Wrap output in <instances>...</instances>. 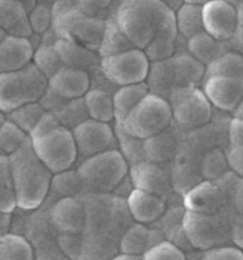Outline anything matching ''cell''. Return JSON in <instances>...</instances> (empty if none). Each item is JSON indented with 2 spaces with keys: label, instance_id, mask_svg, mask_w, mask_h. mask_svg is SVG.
Here are the masks:
<instances>
[{
  "label": "cell",
  "instance_id": "cb8c5ba5",
  "mask_svg": "<svg viewBox=\"0 0 243 260\" xmlns=\"http://www.w3.org/2000/svg\"><path fill=\"white\" fill-rule=\"evenodd\" d=\"M127 205L132 219L145 225L158 221L167 211L166 199L138 189L131 191Z\"/></svg>",
  "mask_w": 243,
  "mask_h": 260
},
{
  "label": "cell",
  "instance_id": "484cf974",
  "mask_svg": "<svg viewBox=\"0 0 243 260\" xmlns=\"http://www.w3.org/2000/svg\"><path fill=\"white\" fill-rule=\"evenodd\" d=\"M164 240L159 230L150 229L145 224L136 222L129 226L120 238V252L142 256L153 246Z\"/></svg>",
  "mask_w": 243,
  "mask_h": 260
},
{
  "label": "cell",
  "instance_id": "ab89813d",
  "mask_svg": "<svg viewBox=\"0 0 243 260\" xmlns=\"http://www.w3.org/2000/svg\"><path fill=\"white\" fill-rule=\"evenodd\" d=\"M216 183L227 194L230 214L243 216V178L231 171Z\"/></svg>",
  "mask_w": 243,
  "mask_h": 260
},
{
  "label": "cell",
  "instance_id": "83f0119b",
  "mask_svg": "<svg viewBox=\"0 0 243 260\" xmlns=\"http://www.w3.org/2000/svg\"><path fill=\"white\" fill-rule=\"evenodd\" d=\"M187 51L206 67L221 55L232 52L233 48L230 41L218 40L202 31L187 40Z\"/></svg>",
  "mask_w": 243,
  "mask_h": 260
},
{
  "label": "cell",
  "instance_id": "9f6ffc18",
  "mask_svg": "<svg viewBox=\"0 0 243 260\" xmlns=\"http://www.w3.org/2000/svg\"><path fill=\"white\" fill-rule=\"evenodd\" d=\"M163 3H165L168 8L176 12L183 4V0H160Z\"/></svg>",
  "mask_w": 243,
  "mask_h": 260
},
{
  "label": "cell",
  "instance_id": "816d5d0a",
  "mask_svg": "<svg viewBox=\"0 0 243 260\" xmlns=\"http://www.w3.org/2000/svg\"><path fill=\"white\" fill-rule=\"evenodd\" d=\"M228 165L235 175L243 178V145L230 147L226 153Z\"/></svg>",
  "mask_w": 243,
  "mask_h": 260
},
{
  "label": "cell",
  "instance_id": "60d3db41",
  "mask_svg": "<svg viewBox=\"0 0 243 260\" xmlns=\"http://www.w3.org/2000/svg\"><path fill=\"white\" fill-rule=\"evenodd\" d=\"M16 207L9 156L0 153V211L13 213Z\"/></svg>",
  "mask_w": 243,
  "mask_h": 260
},
{
  "label": "cell",
  "instance_id": "f1b7e54d",
  "mask_svg": "<svg viewBox=\"0 0 243 260\" xmlns=\"http://www.w3.org/2000/svg\"><path fill=\"white\" fill-rule=\"evenodd\" d=\"M57 39L58 38L51 28L41 36V43L34 49L32 63L48 79L64 67V64L54 47Z\"/></svg>",
  "mask_w": 243,
  "mask_h": 260
},
{
  "label": "cell",
  "instance_id": "1f68e13d",
  "mask_svg": "<svg viewBox=\"0 0 243 260\" xmlns=\"http://www.w3.org/2000/svg\"><path fill=\"white\" fill-rule=\"evenodd\" d=\"M136 47L129 40L116 20L115 15H110L105 20V30L98 49L102 58L121 54Z\"/></svg>",
  "mask_w": 243,
  "mask_h": 260
},
{
  "label": "cell",
  "instance_id": "6da1fadb",
  "mask_svg": "<svg viewBox=\"0 0 243 260\" xmlns=\"http://www.w3.org/2000/svg\"><path fill=\"white\" fill-rule=\"evenodd\" d=\"M16 206L32 211L45 201L53 173L38 158L30 138L18 150L9 155Z\"/></svg>",
  "mask_w": 243,
  "mask_h": 260
},
{
  "label": "cell",
  "instance_id": "e575fe53",
  "mask_svg": "<svg viewBox=\"0 0 243 260\" xmlns=\"http://www.w3.org/2000/svg\"><path fill=\"white\" fill-rule=\"evenodd\" d=\"M178 34L185 39H191L205 31L202 19V5L183 3L175 12Z\"/></svg>",
  "mask_w": 243,
  "mask_h": 260
},
{
  "label": "cell",
  "instance_id": "f6af8a7d",
  "mask_svg": "<svg viewBox=\"0 0 243 260\" xmlns=\"http://www.w3.org/2000/svg\"><path fill=\"white\" fill-rule=\"evenodd\" d=\"M33 34L42 36L52 28L53 4L43 0H36V4L28 14Z\"/></svg>",
  "mask_w": 243,
  "mask_h": 260
},
{
  "label": "cell",
  "instance_id": "03108f58",
  "mask_svg": "<svg viewBox=\"0 0 243 260\" xmlns=\"http://www.w3.org/2000/svg\"><path fill=\"white\" fill-rule=\"evenodd\" d=\"M21 1H26V0H21Z\"/></svg>",
  "mask_w": 243,
  "mask_h": 260
},
{
  "label": "cell",
  "instance_id": "91938a15",
  "mask_svg": "<svg viewBox=\"0 0 243 260\" xmlns=\"http://www.w3.org/2000/svg\"><path fill=\"white\" fill-rule=\"evenodd\" d=\"M230 4H232L234 7L237 9L241 4H243V0H226Z\"/></svg>",
  "mask_w": 243,
  "mask_h": 260
},
{
  "label": "cell",
  "instance_id": "b9f144b4",
  "mask_svg": "<svg viewBox=\"0 0 243 260\" xmlns=\"http://www.w3.org/2000/svg\"><path fill=\"white\" fill-rule=\"evenodd\" d=\"M46 113L47 112L39 102H33L17 108L6 115L7 119L15 123L29 135Z\"/></svg>",
  "mask_w": 243,
  "mask_h": 260
},
{
  "label": "cell",
  "instance_id": "4316f807",
  "mask_svg": "<svg viewBox=\"0 0 243 260\" xmlns=\"http://www.w3.org/2000/svg\"><path fill=\"white\" fill-rule=\"evenodd\" d=\"M178 30L175 20V12L171 11L159 25L151 41L143 51L150 62L167 59L175 54Z\"/></svg>",
  "mask_w": 243,
  "mask_h": 260
},
{
  "label": "cell",
  "instance_id": "44dd1931",
  "mask_svg": "<svg viewBox=\"0 0 243 260\" xmlns=\"http://www.w3.org/2000/svg\"><path fill=\"white\" fill-rule=\"evenodd\" d=\"M54 47L65 67L82 70L91 77L101 72L102 57L98 52L62 39H56Z\"/></svg>",
  "mask_w": 243,
  "mask_h": 260
},
{
  "label": "cell",
  "instance_id": "ee69618b",
  "mask_svg": "<svg viewBox=\"0 0 243 260\" xmlns=\"http://www.w3.org/2000/svg\"><path fill=\"white\" fill-rule=\"evenodd\" d=\"M28 138V134L7 119L0 128V151L9 156L18 150Z\"/></svg>",
  "mask_w": 243,
  "mask_h": 260
},
{
  "label": "cell",
  "instance_id": "4dcf8cb0",
  "mask_svg": "<svg viewBox=\"0 0 243 260\" xmlns=\"http://www.w3.org/2000/svg\"><path fill=\"white\" fill-rule=\"evenodd\" d=\"M114 91L106 88L91 87L84 96L90 118L102 122L114 121Z\"/></svg>",
  "mask_w": 243,
  "mask_h": 260
},
{
  "label": "cell",
  "instance_id": "7402d4cb",
  "mask_svg": "<svg viewBox=\"0 0 243 260\" xmlns=\"http://www.w3.org/2000/svg\"><path fill=\"white\" fill-rule=\"evenodd\" d=\"M182 131L174 123L159 134L144 139L145 160L168 163L178 154L181 145Z\"/></svg>",
  "mask_w": 243,
  "mask_h": 260
},
{
  "label": "cell",
  "instance_id": "5b68a950",
  "mask_svg": "<svg viewBox=\"0 0 243 260\" xmlns=\"http://www.w3.org/2000/svg\"><path fill=\"white\" fill-rule=\"evenodd\" d=\"M171 11L160 0H124L114 15L133 45L144 50Z\"/></svg>",
  "mask_w": 243,
  "mask_h": 260
},
{
  "label": "cell",
  "instance_id": "e7e4bbea",
  "mask_svg": "<svg viewBox=\"0 0 243 260\" xmlns=\"http://www.w3.org/2000/svg\"><path fill=\"white\" fill-rule=\"evenodd\" d=\"M202 1H204V4H205V3L208 2V1H210V0H202Z\"/></svg>",
  "mask_w": 243,
  "mask_h": 260
},
{
  "label": "cell",
  "instance_id": "9c48e42d",
  "mask_svg": "<svg viewBox=\"0 0 243 260\" xmlns=\"http://www.w3.org/2000/svg\"><path fill=\"white\" fill-rule=\"evenodd\" d=\"M167 101L175 126L183 133L199 129L212 120L214 108L199 87L177 89Z\"/></svg>",
  "mask_w": 243,
  "mask_h": 260
},
{
  "label": "cell",
  "instance_id": "94428289",
  "mask_svg": "<svg viewBox=\"0 0 243 260\" xmlns=\"http://www.w3.org/2000/svg\"><path fill=\"white\" fill-rule=\"evenodd\" d=\"M7 120V115L5 113H3L2 111H0V128L2 127V125Z\"/></svg>",
  "mask_w": 243,
  "mask_h": 260
},
{
  "label": "cell",
  "instance_id": "681fc988",
  "mask_svg": "<svg viewBox=\"0 0 243 260\" xmlns=\"http://www.w3.org/2000/svg\"><path fill=\"white\" fill-rule=\"evenodd\" d=\"M200 260H243V252L231 246H220L205 251Z\"/></svg>",
  "mask_w": 243,
  "mask_h": 260
},
{
  "label": "cell",
  "instance_id": "ba28073f",
  "mask_svg": "<svg viewBox=\"0 0 243 260\" xmlns=\"http://www.w3.org/2000/svg\"><path fill=\"white\" fill-rule=\"evenodd\" d=\"M129 165L118 149L98 153L79 163L76 169L83 193H111L129 174Z\"/></svg>",
  "mask_w": 243,
  "mask_h": 260
},
{
  "label": "cell",
  "instance_id": "f5cc1de1",
  "mask_svg": "<svg viewBox=\"0 0 243 260\" xmlns=\"http://www.w3.org/2000/svg\"><path fill=\"white\" fill-rule=\"evenodd\" d=\"M230 237L235 247L243 251V216L231 214Z\"/></svg>",
  "mask_w": 243,
  "mask_h": 260
},
{
  "label": "cell",
  "instance_id": "4fadbf2b",
  "mask_svg": "<svg viewBox=\"0 0 243 260\" xmlns=\"http://www.w3.org/2000/svg\"><path fill=\"white\" fill-rule=\"evenodd\" d=\"M77 150V162L98 153L118 149L113 127L109 123L89 118L71 130Z\"/></svg>",
  "mask_w": 243,
  "mask_h": 260
},
{
  "label": "cell",
  "instance_id": "d4e9b609",
  "mask_svg": "<svg viewBox=\"0 0 243 260\" xmlns=\"http://www.w3.org/2000/svg\"><path fill=\"white\" fill-rule=\"evenodd\" d=\"M0 28L9 36L30 39L33 31L24 1L0 0Z\"/></svg>",
  "mask_w": 243,
  "mask_h": 260
},
{
  "label": "cell",
  "instance_id": "8992f818",
  "mask_svg": "<svg viewBox=\"0 0 243 260\" xmlns=\"http://www.w3.org/2000/svg\"><path fill=\"white\" fill-rule=\"evenodd\" d=\"M52 29L58 39L98 52L105 20L84 14L73 0H58L53 4Z\"/></svg>",
  "mask_w": 243,
  "mask_h": 260
},
{
  "label": "cell",
  "instance_id": "6125c7cd",
  "mask_svg": "<svg viewBox=\"0 0 243 260\" xmlns=\"http://www.w3.org/2000/svg\"><path fill=\"white\" fill-rule=\"evenodd\" d=\"M5 37H6V32L0 28V41H1L2 39H4Z\"/></svg>",
  "mask_w": 243,
  "mask_h": 260
},
{
  "label": "cell",
  "instance_id": "603a6c76",
  "mask_svg": "<svg viewBox=\"0 0 243 260\" xmlns=\"http://www.w3.org/2000/svg\"><path fill=\"white\" fill-rule=\"evenodd\" d=\"M33 54L30 39L6 35L0 41V74L25 68L32 62Z\"/></svg>",
  "mask_w": 243,
  "mask_h": 260
},
{
  "label": "cell",
  "instance_id": "be15d7a7",
  "mask_svg": "<svg viewBox=\"0 0 243 260\" xmlns=\"http://www.w3.org/2000/svg\"><path fill=\"white\" fill-rule=\"evenodd\" d=\"M43 1H47V2H50V3L53 4L54 2H56V1H58V0H43Z\"/></svg>",
  "mask_w": 243,
  "mask_h": 260
},
{
  "label": "cell",
  "instance_id": "7a4b0ae2",
  "mask_svg": "<svg viewBox=\"0 0 243 260\" xmlns=\"http://www.w3.org/2000/svg\"><path fill=\"white\" fill-rule=\"evenodd\" d=\"M38 158L55 174L72 168L77 162L75 141L68 130L51 113H46L29 134Z\"/></svg>",
  "mask_w": 243,
  "mask_h": 260
},
{
  "label": "cell",
  "instance_id": "f35d334b",
  "mask_svg": "<svg viewBox=\"0 0 243 260\" xmlns=\"http://www.w3.org/2000/svg\"><path fill=\"white\" fill-rule=\"evenodd\" d=\"M53 115L57 118L61 125L70 131L90 118L84 98L67 100L59 109L53 113Z\"/></svg>",
  "mask_w": 243,
  "mask_h": 260
},
{
  "label": "cell",
  "instance_id": "30bf717a",
  "mask_svg": "<svg viewBox=\"0 0 243 260\" xmlns=\"http://www.w3.org/2000/svg\"><path fill=\"white\" fill-rule=\"evenodd\" d=\"M172 122L168 101L148 93L120 124L130 136L146 139L166 130Z\"/></svg>",
  "mask_w": 243,
  "mask_h": 260
},
{
  "label": "cell",
  "instance_id": "ac0fdd59",
  "mask_svg": "<svg viewBox=\"0 0 243 260\" xmlns=\"http://www.w3.org/2000/svg\"><path fill=\"white\" fill-rule=\"evenodd\" d=\"M54 200L47 197L41 206L28 214L23 237L30 241L33 249L43 245L57 243L60 233L53 225L51 217V206Z\"/></svg>",
  "mask_w": 243,
  "mask_h": 260
},
{
  "label": "cell",
  "instance_id": "11a10c76",
  "mask_svg": "<svg viewBox=\"0 0 243 260\" xmlns=\"http://www.w3.org/2000/svg\"><path fill=\"white\" fill-rule=\"evenodd\" d=\"M12 223V213L0 211V234H5L10 231Z\"/></svg>",
  "mask_w": 243,
  "mask_h": 260
},
{
  "label": "cell",
  "instance_id": "5bb4252c",
  "mask_svg": "<svg viewBox=\"0 0 243 260\" xmlns=\"http://www.w3.org/2000/svg\"><path fill=\"white\" fill-rule=\"evenodd\" d=\"M129 175L134 189L166 199L173 188V173L168 163L144 160L129 166Z\"/></svg>",
  "mask_w": 243,
  "mask_h": 260
},
{
  "label": "cell",
  "instance_id": "db71d44e",
  "mask_svg": "<svg viewBox=\"0 0 243 260\" xmlns=\"http://www.w3.org/2000/svg\"><path fill=\"white\" fill-rule=\"evenodd\" d=\"M237 16H238V23L235 37L232 40H230L233 51L243 54V4L237 8Z\"/></svg>",
  "mask_w": 243,
  "mask_h": 260
},
{
  "label": "cell",
  "instance_id": "7dc6e473",
  "mask_svg": "<svg viewBox=\"0 0 243 260\" xmlns=\"http://www.w3.org/2000/svg\"><path fill=\"white\" fill-rule=\"evenodd\" d=\"M114 0H73L77 8L88 16L106 20L110 16Z\"/></svg>",
  "mask_w": 243,
  "mask_h": 260
},
{
  "label": "cell",
  "instance_id": "ffe728a7",
  "mask_svg": "<svg viewBox=\"0 0 243 260\" xmlns=\"http://www.w3.org/2000/svg\"><path fill=\"white\" fill-rule=\"evenodd\" d=\"M48 88L65 100L81 99L91 88V76L82 70L64 66L49 78Z\"/></svg>",
  "mask_w": 243,
  "mask_h": 260
},
{
  "label": "cell",
  "instance_id": "f907efd6",
  "mask_svg": "<svg viewBox=\"0 0 243 260\" xmlns=\"http://www.w3.org/2000/svg\"><path fill=\"white\" fill-rule=\"evenodd\" d=\"M34 250L33 260H70L64 254L57 243L43 245Z\"/></svg>",
  "mask_w": 243,
  "mask_h": 260
},
{
  "label": "cell",
  "instance_id": "2e32d148",
  "mask_svg": "<svg viewBox=\"0 0 243 260\" xmlns=\"http://www.w3.org/2000/svg\"><path fill=\"white\" fill-rule=\"evenodd\" d=\"M205 31L214 39L230 41L234 39L237 23V9L226 0H210L202 5Z\"/></svg>",
  "mask_w": 243,
  "mask_h": 260
},
{
  "label": "cell",
  "instance_id": "277c9868",
  "mask_svg": "<svg viewBox=\"0 0 243 260\" xmlns=\"http://www.w3.org/2000/svg\"><path fill=\"white\" fill-rule=\"evenodd\" d=\"M205 66L188 52L175 53L171 57L150 62L145 80L149 93L168 100L175 90L186 87H199L204 80Z\"/></svg>",
  "mask_w": 243,
  "mask_h": 260
},
{
  "label": "cell",
  "instance_id": "bcb514c9",
  "mask_svg": "<svg viewBox=\"0 0 243 260\" xmlns=\"http://www.w3.org/2000/svg\"><path fill=\"white\" fill-rule=\"evenodd\" d=\"M142 260H187V258L182 249L167 240H164L143 254Z\"/></svg>",
  "mask_w": 243,
  "mask_h": 260
},
{
  "label": "cell",
  "instance_id": "003e7915",
  "mask_svg": "<svg viewBox=\"0 0 243 260\" xmlns=\"http://www.w3.org/2000/svg\"><path fill=\"white\" fill-rule=\"evenodd\" d=\"M0 235H1V234H0Z\"/></svg>",
  "mask_w": 243,
  "mask_h": 260
},
{
  "label": "cell",
  "instance_id": "d6a6232c",
  "mask_svg": "<svg viewBox=\"0 0 243 260\" xmlns=\"http://www.w3.org/2000/svg\"><path fill=\"white\" fill-rule=\"evenodd\" d=\"M83 185L77 171L70 168L53 174L48 197L54 201L66 198H79Z\"/></svg>",
  "mask_w": 243,
  "mask_h": 260
},
{
  "label": "cell",
  "instance_id": "e0dca14e",
  "mask_svg": "<svg viewBox=\"0 0 243 260\" xmlns=\"http://www.w3.org/2000/svg\"><path fill=\"white\" fill-rule=\"evenodd\" d=\"M200 89L213 108L230 115L243 99V79L222 76L204 77Z\"/></svg>",
  "mask_w": 243,
  "mask_h": 260
},
{
  "label": "cell",
  "instance_id": "52a82bcc",
  "mask_svg": "<svg viewBox=\"0 0 243 260\" xmlns=\"http://www.w3.org/2000/svg\"><path fill=\"white\" fill-rule=\"evenodd\" d=\"M49 79L31 62L23 69L0 74V111L6 115L23 105L39 102Z\"/></svg>",
  "mask_w": 243,
  "mask_h": 260
},
{
  "label": "cell",
  "instance_id": "3957f363",
  "mask_svg": "<svg viewBox=\"0 0 243 260\" xmlns=\"http://www.w3.org/2000/svg\"><path fill=\"white\" fill-rule=\"evenodd\" d=\"M86 210L84 237L121 238L133 224L126 199L113 193H83L79 197Z\"/></svg>",
  "mask_w": 243,
  "mask_h": 260
},
{
  "label": "cell",
  "instance_id": "7c38bea8",
  "mask_svg": "<svg viewBox=\"0 0 243 260\" xmlns=\"http://www.w3.org/2000/svg\"><path fill=\"white\" fill-rule=\"evenodd\" d=\"M149 67L150 61L147 56L138 48L101 59V72L118 87L144 82Z\"/></svg>",
  "mask_w": 243,
  "mask_h": 260
},
{
  "label": "cell",
  "instance_id": "836d02e7",
  "mask_svg": "<svg viewBox=\"0 0 243 260\" xmlns=\"http://www.w3.org/2000/svg\"><path fill=\"white\" fill-rule=\"evenodd\" d=\"M120 239L113 237H84L77 260H109L120 253Z\"/></svg>",
  "mask_w": 243,
  "mask_h": 260
},
{
  "label": "cell",
  "instance_id": "8d00e7d4",
  "mask_svg": "<svg viewBox=\"0 0 243 260\" xmlns=\"http://www.w3.org/2000/svg\"><path fill=\"white\" fill-rule=\"evenodd\" d=\"M113 130L118 142V150L129 166L145 160L144 139L130 136L123 129L120 123L114 122Z\"/></svg>",
  "mask_w": 243,
  "mask_h": 260
},
{
  "label": "cell",
  "instance_id": "9a60e30c",
  "mask_svg": "<svg viewBox=\"0 0 243 260\" xmlns=\"http://www.w3.org/2000/svg\"><path fill=\"white\" fill-rule=\"evenodd\" d=\"M186 211L204 214H223L230 212L227 194L215 181L202 180L183 197Z\"/></svg>",
  "mask_w": 243,
  "mask_h": 260
},
{
  "label": "cell",
  "instance_id": "74e56055",
  "mask_svg": "<svg viewBox=\"0 0 243 260\" xmlns=\"http://www.w3.org/2000/svg\"><path fill=\"white\" fill-rule=\"evenodd\" d=\"M211 76L243 79V54L232 51L214 60L205 67V77Z\"/></svg>",
  "mask_w": 243,
  "mask_h": 260
},
{
  "label": "cell",
  "instance_id": "6f0895ef",
  "mask_svg": "<svg viewBox=\"0 0 243 260\" xmlns=\"http://www.w3.org/2000/svg\"><path fill=\"white\" fill-rule=\"evenodd\" d=\"M109 260H142V256H135V255H129L125 253H118L111 259Z\"/></svg>",
  "mask_w": 243,
  "mask_h": 260
},
{
  "label": "cell",
  "instance_id": "d6986e66",
  "mask_svg": "<svg viewBox=\"0 0 243 260\" xmlns=\"http://www.w3.org/2000/svg\"><path fill=\"white\" fill-rule=\"evenodd\" d=\"M51 217L60 234H83L86 210L79 198H66L54 201L51 206Z\"/></svg>",
  "mask_w": 243,
  "mask_h": 260
},
{
  "label": "cell",
  "instance_id": "8fae6325",
  "mask_svg": "<svg viewBox=\"0 0 243 260\" xmlns=\"http://www.w3.org/2000/svg\"><path fill=\"white\" fill-rule=\"evenodd\" d=\"M231 214H204L186 211L182 216V228L193 249L207 251L224 246L230 237Z\"/></svg>",
  "mask_w": 243,
  "mask_h": 260
},
{
  "label": "cell",
  "instance_id": "7bdbcfd3",
  "mask_svg": "<svg viewBox=\"0 0 243 260\" xmlns=\"http://www.w3.org/2000/svg\"><path fill=\"white\" fill-rule=\"evenodd\" d=\"M199 171L205 180L216 181L231 170L228 165L226 154L219 148H213L204 155Z\"/></svg>",
  "mask_w": 243,
  "mask_h": 260
},
{
  "label": "cell",
  "instance_id": "f546056e",
  "mask_svg": "<svg viewBox=\"0 0 243 260\" xmlns=\"http://www.w3.org/2000/svg\"><path fill=\"white\" fill-rule=\"evenodd\" d=\"M149 93L146 82L119 87L113 94L114 122L123 123L133 108Z\"/></svg>",
  "mask_w": 243,
  "mask_h": 260
},
{
  "label": "cell",
  "instance_id": "d590c367",
  "mask_svg": "<svg viewBox=\"0 0 243 260\" xmlns=\"http://www.w3.org/2000/svg\"><path fill=\"white\" fill-rule=\"evenodd\" d=\"M33 259V247L26 237L10 232L0 235V260Z\"/></svg>",
  "mask_w": 243,
  "mask_h": 260
},
{
  "label": "cell",
  "instance_id": "c3c4849f",
  "mask_svg": "<svg viewBox=\"0 0 243 260\" xmlns=\"http://www.w3.org/2000/svg\"><path fill=\"white\" fill-rule=\"evenodd\" d=\"M57 244L70 260H77L83 247V234H60Z\"/></svg>",
  "mask_w": 243,
  "mask_h": 260
},
{
  "label": "cell",
  "instance_id": "680465c9",
  "mask_svg": "<svg viewBox=\"0 0 243 260\" xmlns=\"http://www.w3.org/2000/svg\"><path fill=\"white\" fill-rule=\"evenodd\" d=\"M232 117H236V118H240L243 119V99L241 102L239 103V105L236 107L235 111L232 113Z\"/></svg>",
  "mask_w": 243,
  "mask_h": 260
}]
</instances>
